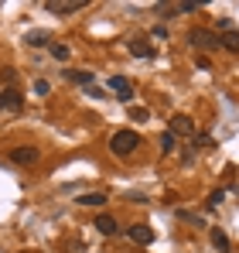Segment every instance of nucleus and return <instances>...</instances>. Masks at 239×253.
Wrapping results in <instances>:
<instances>
[{
  "mask_svg": "<svg viewBox=\"0 0 239 253\" xmlns=\"http://www.w3.org/2000/svg\"><path fill=\"white\" fill-rule=\"evenodd\" d=\"M72 83H82V85H92V72H65Z\"/></svg>",
  "mask_w": 239,
  "mask_h": 253,
  "instance_id": "nucleus-19",
  "label": "nucleus"
},
{
  "mask_svg": "<svg viewBox=\"0 0 239 253\" xmlns=\"http://www.w3.org/2000/svg\"><path fill=\"white\" fill-rule=\"evenodd\" d=\"M222 199H226V192H222V188H215V192L208 195V209H215V206H219Z\"/></svg>",
  "mask_w": 239,
  "mask_h": 253,
  "instance_id": "nucleus-20",
  "label": "nucleus"
},
{
  "mask_svg": "<svg viewBox=\"0 0 239 253\" xmlns=\"http://www.w3.org/2000/svg\"><path fill=\"white\" fill-rule=\"evenodd\" d=\"M110 151H113L117 158H130L133 151H140V133H137V130H117V133L110 137Z\"/></svg>",
  "mask_w": 239,
  "mask_h": 253,
  "instance_id": "nucleus-1",
  "label": "nucleus"
},
{
  "mask_svg": "<svg viewBox=\"0 0 239 253\" xmlns=\"http://www.w3.org/2000/svg\"><path fill=\"white\" fill-rule=\"evenodd\" d=\"M147 117H151V110H147V106H130V120H133V124H144Z\"/></svg>",
  "mask_w": 239,
  "mask_h": 253,
  "instance_id": "nucleus-17",
  "label": "nucleus"
},
{
  "mask_svg": "<svg viewBox=\"0 0 239 253\" xmlns=\"http://www.w3.org/2000/svg\"><path fill=\"white\" fill-rule=\"evenodd\" d=\"M35 92H38V96H48V92H51V85L44 83V79H38V83H35Z\"/></svg>",
  "mask_w": 239,
  "mask_h": 253,
  "instance_id": "nucleus-21",
  "label": "nucleus"
},
{
  "mask_svg": "<svg viewBox=\"0 0 239 253\" xmlns=\"http://www.w3.org/2000/svg\"><path fill=\"white\" fill-rule=\"evenodd\" d=\"M126 236H130L133 243H140V247H151V243L158 240V236H154V229H151V226H140V222H137V226H130V229H126Z\"/></svg>",
  "mask_w": 239,
  "mask_h": 253,
  "instance_id": "nucleus-7",
  "label": "nucleus"
},
{
  "mask_svg": "<svg viewBox=\"0 0 239 253\" xmlns=\"http://www.w3.org/2000/svg\"><path fill=\"white\" fill-rule=\"evenodd\" d=\"M38 158H41V151L38 147H28V144H21V147L10 151V161L17 168H31V165H38Z\"/></svg>",
  "mask_w": 239,
  "mask_h": 253,
  "instance_id": "nucleus-3",
  "label": "nucleus"
},
{
  "mask_svg": "<svg viewBox=\"0 0 239 253\" xmlns=\"http://www.w3.org/2000/svg\"><path fill=\"white\" fill-rule=\"evenodd\" d=\"M212 247L219 253H229V236H226L222 229H212Z\"/></svg>",
  "mask_w": 239,
  "mask_h": 253,
  "instance_id": "nucleus-12",
  "label": "nucleus"
},
{
  "mask_svg": "<svg viewBox=\"0 0 239 253\" xmlns=\"http://www.w3.org/2000/svg\"><path fill=\"white\" fill-rule=\"evenodd\" d=\"M44 7L55 10V14H72V10H82L85 7V0H48Z\"/></svg>",
  "mask_w": 239,
  "mask_h": 253,
  "instance_id": "nucleus-9",
  "label": "nucleus"
},
{
  "mask_svg": "<svg viewBox=\"0 0 239 253\" xmlns=\"http://www.w3.org/2000/svg\"><path fill=\"white\" fill-rule=\"evenodd\" d=\"M201 7H205L201 0H181V3H178V10H185V14H195V10H201Z\"/></svg>",
  "mask_w": 239,
  "mask_h": 253,
  "instance_id": "nucleus-18",
  "label": "nucleus"
},
{
  "mask_svg": "<svg viewBox=\"0 0 239 253\" xmlns=\"http://www.w3.org/2000/svg\"><path fill=\"white\" fill-rule=\"evenodd\" d=\"M21 106H24V96L17 89H3L0 92V113H17Z\"/></svg>",
  "mask_w": 239,
  "mask_h": 253,
  "instance_id": "nucleus-6",
  "label": "nucleus"
},
{
  "mask_svg": "<svg viewBox=\"0 0 239 253\" xmlns=\"http://www.w3.org/2000/svg\"><path fill=\"white\" fill-rule=\"evenodd\" d=\"M96 229H99L103 236H117V233H120L117 215H110V212H99V215H96Z\"/></svg>",
  "mask_w": 239,
  "mask_h": 253,
  "instance_id": "nucleus-8",
  "label": "nucleus"
},
{
  "mask_svg": "<svg viewBox=\"0 0 239 253\" xmlns=\"http://www.w3.org/2000/svg\"><path fill=\"white\" fill-rule=\"evenodd\" d=\"M106 89L110 92H117L120 103H133V85H130V79H123V76H110V83H106Z\"/></svg>",
  "mask_w": 239,
  "mask_h": 253,
  "instance_id": "nucleus-4",
  "label": "nucleus"
},
{
  "mask_svg": "<svg viewBox=\"0 0 239 253\" xmlns=\"http://www.w3.org/2000/svg\"><path fill=\"white\" fill-rule=\"evenodd\" d=\"M24 42L31 44V48H44V44H51V35H48V31H28Z\"/></svg>",
  "mask_w": 239,
  "mask_h": 253,
  "instance_id": "nucleus-11",
  "label": "nucleus"
},
{
  "mask_svg": "<svg viewBox=\"0 0 239 253\" xmlns=\"http://www.w3.org/2000/svg\"><path fill=\"white\" fill-rule=\"evenodd\" d=\"M137 58H154V48L147 44V38H130V44H126Z\"/></svg>",
  "mask_w": 239,
  "mask_h": 253,
  "instance_id": "nucleus-10",
  "label": "nucleus"
},
{
  "mask_svg": "<svg viewBox=\"0 0 239 253\" xmlns=\"http://www.w3.org/2000/svg\"><path fill=\"white\" fill-rule=\"evenodd\" d=\"M171 133L174 137H195V120L185 117V113H174L171 117Z\"/></svg>",
  "mask_w": 239,
  "mask_h": 253,
  "instance_id": "nucleus-5",
  "label": "nucleus"
},
{
  "mask_svg": "<svg viewBox=\"0 0 239 253\" xmlns=\"http://www.w3.org/2000/svg\"><path fill=\"white\" fill-rule=\"evenodd\" d=\"M188 42H192V48H199V51H215V48H222L219 35L208 31V28H192V31H188Z\"/></svg>",
  "mask_w": 239,
  "mask_h": 253,
  "instance_id": "nucleus-2",
  "label": "nucleus"
},
{
  "mask_svg": "<svg viewBox=\"0 0 239 253\" xmlns=\"http://www.w3.org/2000/svg\"><path fill=\"white\" fill-rule=\"evenodd\" d=\"M219 42H222V48H229V51H239V31H226V35H219Z\"/></svg>",
  "mask_w": 239,
  "mask_h": 253,
  "instance_id": "nucleus-14",
  "label": "nucleus"
},
{
  "mask_svg": "<svg viewBox=\"0 0 239 253\" xmlns=\"http://www.w3.org/2000/svg\"><path fill=\"white\" fill-rule=\"evenodd\" d=\"M174 144H178V137H174L171 130H164V133H160V151H164V154H174Z\"/></svg>",
  "mask_w": 239,
  "mask_h": 253,
  "instance_id": "nucleus-15",
  "label": "nucleus"
},
{
  "mask_svg": "<svg viewBox=\"0 0 239 253\" xmlns=\"http://www.w3.org/2000/svg\"><path fill=\"white\" fill-rule=\"evenodd\" d=\"M79 206H106V195L103 192H89V195H82Z\"/></svg>",
  "mask_w": 239,
  "mask_h": 253,
  "instance_id": "nucleus-16",
  "label": "nucleus"
},
{
  "mask_svg": "<svg viewBox=\"0 0 239 253\" xmlns=\"http://www.w3.org/2000/svg\"><path fill=\"white\" fill-rule=\"evenodd\" d=\"M3 83L14 89V83H17V72H14V69H3Z\"/></svg>",
  "mask_w": 239,
  "mask_h": 253,
  "instance_id": "nucleus-22",
  "label": "nucleus"
},
{
  "mask_svg": "<svg viewBox=\"0 0 239 253\" xmlns=\"http://www.w3.org/2000/svg\"><path fill=\"white\" fill-rule=\"evenodd\" d=\"M48 51H51V58H58V62H65L72 51H69V44H62V42H51L48 44Z\"/></svg>",
  "mask_w": 239,
  "mask_h": 253,
  "instance_id": "nucleus-13",
  "label": "nucleus"
}]
</instances>
